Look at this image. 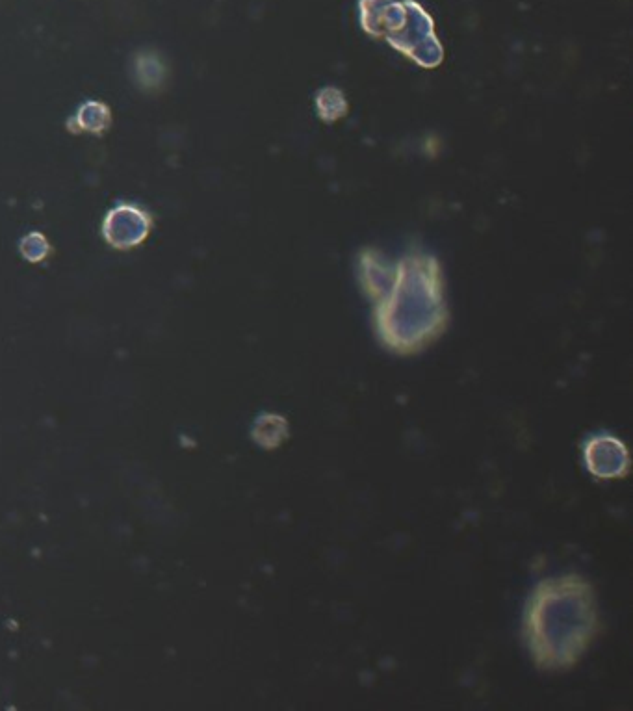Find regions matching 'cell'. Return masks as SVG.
<instances>
[{"mask_svg":"<svg viewBox=\"0 0 633 711\" xmlns=\"http://www.w3.org/2000/svg\"><path fill=\"white\" fill-rule=\"evenodd\" d=\"M112 114L110 108L99 101L84 103L78 108L77 116L69 121L71 132H91V134H103L104 130L110 127Z\"/></svg>","mask_w":633,"mask_h":711,"instance_id":"2","label":"cell"},{"mask_svg":"<svg viewBox=\"0 0 633 711\" xmlns=\"http://www.w3.org/2000/svg\"><path fill=\"white\" fill-rule=\"evenodd\" d=\"M153 229V216L132 203L112 208L103 223L104 240L119 251H129L147 240Z\"/></svg>","mask_w":633,"mask_h":711,"instance_id":"1","label":"cell"},{"mask_svg":"<svg viewBox=\"0 0 633 711\" xmlns=\"http://www.w3.org/2000/svg\"><path fill=\"white\" fill-rule=\"evenodd\" d=\"M19 247H21L23 257L30 262H41V260L47 259V255L51 253V246L41 233L28 234L23 238Z\"/></svg>","mask_w":633,"mask_h":711,"instance_id":"3","label":"cell"}]
</instances>
